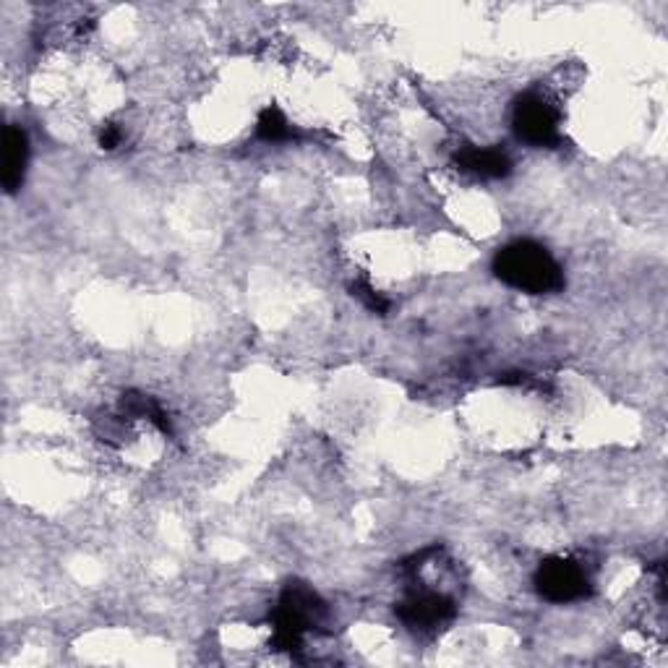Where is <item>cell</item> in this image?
I'll return each mask as SVG.
<instances>
[{
  "label": "cell",
  "instance_id": "obj_1",
  "mask_svg": "<svg viewBox=\"0 0 668 668\" xmlns=\"http://www.w3.org/2000/svg\"><path fill=\"white\" fill-rule=\"evenodd\" d=\"M493 274L504 285L528 295H549L564 287V272L554 256L536 241H515L493 256Z\"/></svg>",
  "mask_w": 668,
  "mask_h": 668
},
{
  "label": "cell",
  "instance_id": "obj_2",
  "mask_svg": "<svg viewBox=\"0 0 668 668\" xmlns=\"http://www.w3.org/2000/svg\"><path fill=\"white\" fill-rule=\"evenodd\" d=\"M324 603L306 582H291L282 590L278 612L272 616L274 640L272 645L278 651L295 653L304 645V634L308 629L319 627L324 619Z\"/></svg>",
  "mask_w": 668,
  "mask_h": 668
},
{
  "label": "cell",
  "instance_id": "obj_3",
  "mask_svg": "<svg viewBox=\"0 0 668 668\" xmlns=\"http://www.w3.org/2000/svg\"><path fill=\"white\" fill-rule=\"evenodd\" d=\"M558 124H562V115L543 94L528 92L517 98L512 126L519 141L530 146H554L558 144Z\"/></svg>",
  "mask_w": 668,
  "mask_h": 668
},
{
  "label": "cell",
  "instance_id": "obj_4",
  "mask_svg": "<svg viewBox=\"0 0 668 668\" xmlns=\"http://www.w3.org/2000/svg\"><path fill=\"white\" fill-rule=\"evenodd\" d=\"M536 590L551 603H571L582 601L590 593V580L577 562L551 556L536 571Z\"/></svg>",
  "mask_w": 668,
  "mask_h": 668
},
{
  "label": "cell",
  "instance_id": "obj_5",
  "mask_svg": "<svg viewBox=\"0 0 668 668\" xmlns=\"http://www.w3.org/2000/svg\"><path fill=\"white\" fill-rule=\"evenodd\" d=\"M454 601L436 590H413V593L397 606V616L413 629H432L445 625L454 616Z\"/></svg>",
  "mask_w": 668,
  "mask_h": 668
},
{
  "label": "cell",
  "instance_id": "obj_6",
  "mask_svg": "<svg viewBox=\"0 0 668 668\" xmlns=\"http://www.w3.org/2000/svg\"><path fill=\"white\" fill-rule=\"evenodd\" d=\"M29 163L27 133L18 126H5L3 131V189L5 194H16L24 183V172Z\"/></svg>",
  "mask_w": 668,
  "mask_h": 668
},
{
  "label": "cell",
  "instance_id": "obj_7",
  "mask_svg": "<svg viewBox=\"0 0 668 668\" xmlns=\"http://www.w3.org/2000/svg\"><path fill=\"white\" fill-rule=\"evenodd\" d=\"M454 163L465 172H473V176L480 178H504L512 170L510 154L499 150V146H486V150H480V146H462L454 154Z\"/></svg>",
  "mask_w": 668,
  "mask_h": 668
},
{
  "label": "cell",
  "instance_id": "obj_8",
  "mask_svg": "<svg viewBox=\"0 0 668 668\" xmlns=\"http://www.w3.org/2000/svg\"><path fill=\"white\" fill-rule=\"evenodd\" d=\"M120 413L128 418H146V421H152L159 432L172 436L170 418L165 415V410L159 408L152 397L139 395V391H126V395L120 397Z\"/></svg>",
  "mask_w": 668,
  "mask_h": 668
},
{
  "label": "cell",
  "instance_id": "obj_9",
  "mask_svg": "<svg viewBox=\"0 0 668 668\" xmlns=\"http://www.w3.org/2000/svg\"><path fill=\"white\" fill-rule=\"evenodd\" d=\"M256 133H259L265 141H287L293 137L291 124H287V118L282 115L280 107H274V105H269L261 111L259 124H256Z\"/></svg>",
  "mask_w": 668,
  "mask_h": 668
},
{
  "label": "cell",
  "instance_id": "obj_10",
  "mask_svg": "<svg viewBox=\"0 0 668 668\" xmlns=\"http://www.w3.org/2000/svg\"><path fill=\"white\" fill-rule=\"evenodd\" d=\"M350 291L365 308H369V311H374V313H387L389 311V300H384L382 295H378L374 287L369 285V282H363V280L352 282Z\"/></svg>",
  "mask_w": 668,
  "mask_h": 668
},
{
  "label": "cell",
  "instance_id": "obj_11",
  "mask_svg": "<svg viewBox=\"0 0 668 668\" xmlns=\"http://www.w3.org/2000/svg\"><path fill=\"white\" fill-rule=\"evenodd\" d=\"M118 144H120L118 126H113V124L102 126V131H100V146H102V150H115V146H118Z\"/></svg>",
  "mask_w": 668,
  "mask_h": 668
}]
</instances>
